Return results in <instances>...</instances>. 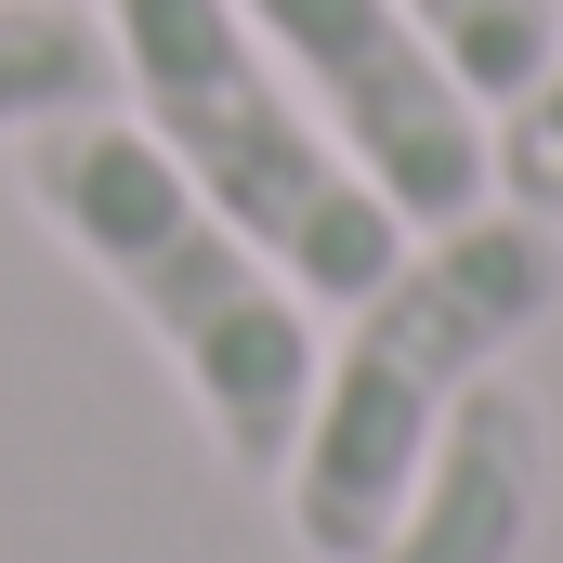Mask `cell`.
Wrapping results in <instances>:
<instances>
[{"mask_svg": "<svg viewBox=\"0 0 563 563\" xmlns=\"http://www.w3.org/2000/svg\"><path fill=\"white\" fill-rule=\"evenodd\" d=\"M563 314V223L551 210H459L394 250V276L367 301H341V341L314 354V407L276 472V511L314 563H367L380 525L407 511V485L432 472L445 420L498 380L511 341H538Z\"/></svg>", "mask_w": 563, "mask_h": 563, "instance_id": "obj_1", "label": "cell"}, {"mask_svg": "<svg viewBox=\"0 0 563 563\" xmlns=\"http://www.w3.org/2000/svg\"><path fill=\"white\" fill-rule=\"evenodd\" d=\"M26 210L92 263V276L119 288V314H132L144 341L184 367V394H197V420L223 445V472H250V485H276L288 445H301V407H314V301L132 132V119H53V132H26Z\"/></svg>", "mask_w": 563, "mask_h": 563, "instance_id": "obj_2", "label": "cell"}, {"mask_svg": "<svg viewBox=\"0 0 563 563\" xmlns=\"http://www.w3.org/2000/svg\"><path fill=\"white\" fill-rule=\"evenodd\" d=\"M119 40V92L132 132L276 263L301 301H367L394 276L407 223L380 210V184L328 144V119L288 92V66L250 40L236 0H106Z\"/></svg>", "mask_w": 563, "mask_h": 563, "instance_id": "obj_3", "label": "cell"}, {"mask_svg": "<svg viewBox=\"0 0 563 563\" xmlns=\"http://www.w3.org/2000/svg\"><path fill=\"white\" fill-rule=\"evenodd\" d=\"M236 13L288 66V92L328 119V144L380 184V210L407 236H432V223L498 197V119L432 53V26L407 0H236Z\"/></svg>", "mask_w": 563, "mask_h": 563, "instance_id": "obj_4", "label": "cell"}, {"mask_svg": "<svg viewBox=\"0 0 563 563\" xmlns=\"http://www.w3.org/2000/svg\"><path fill=\"white\" fill-rule=\"evenodd\" d=\"M538 511H551V407L511 394V380H485L445 420L432 472L407 485V511L380 525L367 563H525L538 551Z\"/></svg>", "mask_w": 563, "mask_h": 563, "instance_id": "obj_5", "label": "cell"}, {"mask_svg": "<svg viewBox=\"0 0 563 563\" xmlns=\"http://www.w3.org/2000/svg\"><path fill=\"white\" fill-rule=\"evenodd\" d=\"M119 92V40L79 0H0V132H53V119H106Z\"/></svg>", "mask_w": 563, "mask_h": 563, "instance_id": "obj_6", "label": "cell"}, {"mask_svg": "<svg viewBox=\"0 0 563 563\" xmlns=\"http://www.w3.org/2000/svg\"><path fill=\"white\" fill-rule=\"evenodd\" d=\"M407 13L432 26V53L485 92V119H498V106L563 53V0H407Z\"/></svg>", "mask_w": 563, "mask_h": 563, "instance_id": "obj_7", "label": "cell"}, {"mask_svg": "<svg viewBox=\"0 0 563 563\" xmlns=\"http://www.w3.org/2000/svg\"><path fill=\"white\" fill-rule=\"evenodd\" d=\"M498 197L563 223V53L511 92V106H498Z\"/></svg>", "mask_w": 563, "mask_h": 563, "instance_id": "obj_8", "label": "cell"}]
</instances>
